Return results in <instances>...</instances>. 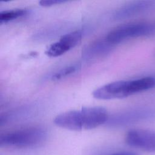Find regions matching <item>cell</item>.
Returning <instances> with one entry per match:
<instances>
[{"mask_svg": "<svg viewBox=\"0 0 155 155\" xmlns=\"http://www.w3.org/2000/svg\"><path fill=\"white\" fill-rule=\"evenodd\" d=\"M108 119V113L105 108L91 107L62 113L54 118V123L63 128L81 131L95 128L107 122Z\"/></svg>", "mask_w": 155, "mask_h": 155, "instance_id": "obj_1", "label": "cell"}, {"mask_svg": "<svg viewBox=\"0 0 155 155\" xmlns=\"http://www.w3.org/2000/svg\"><path fill=\"white\" fill-rule=\"evenodd\" d=\"M155 87V78L146 76L138 79L118 81L104 85L93 92L94 97L108 100L120 99Z\"/></svg>", "mask_w": 155, "mask_h": 155, "instance_id": "obj_2", "label": "cell"}, {"mask_svg": "<svg viewBox=\"0 0 155 155\" xmlns=\"http://www.w3.org/2000/svg\"><path fill=\"white\" fill-rule=\"evenodd\" d=\"M111 155H139L134 152H130V151H123V152H119L114 153Z\"/></svg>", "mask_w": 155, "mask_h": 155, "instance_id": "obj_13", "label": "cell"}, {"mask_svg": "<svg viewBox=\"0 0 155 155\" xmlns=\"http://www.w3.org/2000/svg\"><path fill=\"white\" fill-rule=\"evenodd\" d=\"M82 37V33L80 30L67 33L51 44L46 50L45 54L49 57L59 56L76 47L81 42Z\"/></svg>", "mask_w": 155, "mask_h": 155, "instance_id": "obj_6", "label": "cell"}, {"mask_svg": "<svg viewBox=\"0 0 155 155\" xmlns=\"http://www.w3.org/2000/svg\"><path fill=\"white\" fill-rule=\"evenodd\" d=\"M78 67H79L78 65H71L64 67L58 70L52 76V79L58 80L63 78H65L75 72L78 70Z\"/></svg>", "mask_w": 155, "mask_h": 155, "instance_id": "obj_11", "label": "cell"}, {"mask_svg": "<svg viewBox=\"0 0 155 155\" xmlns=\"http://www.w3.org/2000/svg\"><path fill=\"white\" fill-rule=\"evenodd\" d=\"M155 6L154 1H136L127 4L118 8L114 13L115 19H122L144 13Z\"/></svg>", "mask_w": 155, "mask_h": 155, "instance_id": "obj_7", "label": "cell"}, {"mask_svg": "<svg viewBox=\"0 0 155 155\" xmlns=\"http://www.w3.org/2000/svg\"><path fill=\"white\" fill-rule=\"evenodd\" d=\"M113 45L105 38L104 40L98 41L90 44L85 50L84 54L85 57L90 58L101 56L108 52Z\"/></svg>", "mask_w": 155, "mask_h": 155, "instance_id": "obj_9", "label": "cell"}, {"mask_svg": "<svg viewBox=\"0 0 155 155\" xmlns=\"http://www.w3.org/2000/svg\"><path fill=\"white\" fill-rule=\"evenodd\" d=\"M150 116V112L145 110H133L117 113L109 121L113 125H125L144 119Z\"/></svg>", "mask_w": 155, "mask_h": 155, "instance_id": "obj_8", "label": "cell"}, {"mask_svg": "<svg viewBox=\"0 0 155 155\" xmlns=\"http://www.w3.org/2000/svg\"><path fill=\"white\" fill-rule=\"evenodd\" d=\"M155 33V24L140 22L120 25L107 35L105 39L111 44L115 45L125 40L143 36H148Z\"/></svg>", "mask_w": 155, "mask_h": 155, "instance_id": "obj_4", "label": "cell"}, {"mask_svg": "<svg viewBox=\"0 0 155 155\" xmlns=\"http://www.w3.org/2000/svg\"><path fill=\"white\" fill-rule=\"evenodd\" d=\"M126 143L133 147L148 152H155V131L133 129L125 136Z\"/></svg>", "mask_w": 155, "mask_h": 155, "instance_id": "obj_5", "label": "cell"}, {"mask_svg": "<svg viewBox=\"0 0 155 155\" xmlns=\"http://www.w3.org/2000/svg\"><path fill=\"white\" fill-rule=\"evenodd\" d=\"M65 2L66 1H61V0H42L39 1V4L42 6L48 7V6H51L53 5L60 4Z\"/></svg>", "mask_w": 155, "mask_h": 155, "instance_id": "obj_12", "label": "cell"}, {"mask_svg": "<svg viewBox=\"0 0 155 155\" xmlns=\"http://www.w3.org/2000/svg\"><path fill=\"white\" fill-rule=\"evenodd\" d=\"M27 11L25 9H13L5 10L0 13V22L5 23L13 19L23 16L27 13Z\"/></svg>", "mask_w": 155, "mask_h": 155, "instance_id": "obj_10", "label": "cell"}, {"mask_svg": "<svg viewBox=\"0 0 155 155\" xmlns=\"http://www.w3.org/2000/svg\"><path fill=\"white\" fill-rule=\"evenodd\" d=\"M47 137L46 130L32 127L1 134L0 146L11 148H28L42 143Z\"/></svg>", "mask_w": 155, "mask_h": 155, "instance_id": "obj_3", "label": "cell"}]
</instances>
